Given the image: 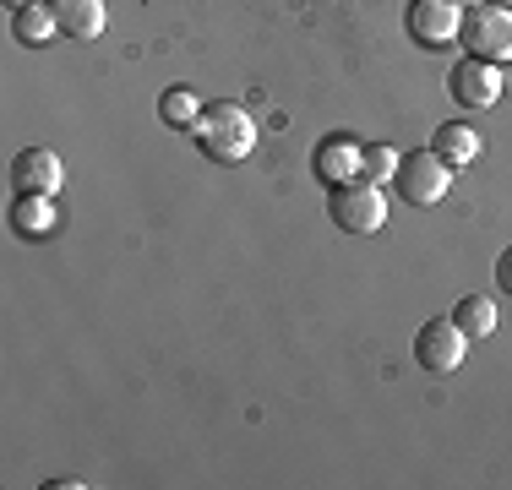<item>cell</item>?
<instances>
[{"mask_svg":"<svg viewBox=\"0 0 512 490\" xmlns=\"http://www.w3.org/2000/svg\"><path fill=\"white\" fill-rule=\"evenodd\" d=\"M333 218L344 235H376L387 224V196L371 180H344L333 186Z\"/></svg>","mask_w":512,"mask_h":490,"instance_id":"4","label":"cell"},{"mask_svg":"<svg viewBox=\"0 0 512 490\" xmlns=\"http://www.w3.org/2000/svg\"><path fill=\"white\" fill-rule=\"evenodd\" d=\"M398 164H404V153L387 142H360V180H371V186H387V180H398Z\"/></svg>","mask_w":512,"mask_h":490,"instance_id":"14","label":"cell"},{"mask_svg":"<svg viewBox=\"0 0 512 490\" xmlns=\"http://www.w3.org/2000/svg\"><path fill=\"white\" fill-rule=\"evenodd\" d=\"M158 120L164 126H180V131H191L202 120V98L191 93V88H169L164 98H158Z\"/></svg>","mask_w":512,"mask_h":490,"instance_id":"16","label":"cell"},{"mask_svg":"<svg viewBox=\"0 0 512 490\" xmlns=\"http://www.w3.org/2000/svg\"><path fill=\"white\" fill-rule=\"evenodd\" d=\"M431 147H436V153H442L453 169H469L474 158H480V131H474V126H463V120H453V126H436Z\"/></svg>","mask_w":512,"mask_h":490,"instance_id":"13","label":"cell"},{"mask_svg":"<svg viewBox=\"0 0 512 490\" xmlns=\"http://www.w3.org/2000/svg\"><path fill=\"white\" fill-rule=\"evenodd\" d=\"M458 44L469 49L474 60H491V66L512 60V11L496 6V0L469 6V11H463V22H458Z\"/></svg>","mask_w":512,"mask_h":490,"instance_id":"2","label":"cell"},{"mask_svg":"<svg viewBox=\"0 0 512 490\" xmlns=\"http://www.w3.org/2000/svg\"><path fill=\"white\" fill-rule=\"evenodd\" d=\"M453 6H463V11H469V6H485V0H453Z\"/></svg>","mask_w":512,"mask_h":490,"instance_id":"19","label":"cell"},{"mask_svg":"<svg viewBox=\"0 0 512 490\" xmlns=\"http://www.w3.org/2000/svg\"><path fill=\"white\" fill-rule=\"evenodd\" d=\"M458 22H463V6H453V0H409V39L425 44V49H447L458 44Z\"/></svg>","mask_w":512,"mask_h":490,"instance_id":"6","label":"cell"},{"mask_svg":"<svg viewBox=\"0 0 512 490\" xmlns=\"http://www.w3.org/2000/svg\"><path fill=\"white\" fill-rule=\"evenodd\" d=\"M60 180H66V164H60V153H50V147H22L17 164H11V186H17V191L55 196Z\"/></svg>","mask_w":512,"mask_h":490,"instance_id":"8","label":"cell"},{"mask_svg":"<svg viewBox=\"0 0 512 490\" xmlns=\"http://www.w3.org/2000/svg\"><path fill=\"white\" fill-rule=\"evenodd\" d=\"M447 93H453L463 109H491L496 98H502V66L463 55L453 66V77H447Z\"/></svg>","mask_w":512,"mask_h":490,"instance_id":"7","label":"cell"},{"mask_svg":"<svg viewBox=\"0 0 512 490\" xmlns=\"http://www.w3.org/2000/svg\"><path fill=\"white\" fill-rule=\"evenodd\" d=\"M496 289H502V294H512V251H502V256H496Z\"/></svg>","mask_w":512,"mask_h":490,"instance_id":"17","label":"cell"},{"mask_svg":"<svg viewBox=\"0 0 512 490\" xmlns=\"http://www.w3.org/2000/svg\"><path fill=\"white\" fill-rule=\"evenodd\" d=\"M22 6H39V0H6V11H22Z\"/></svg>","mask_w":512,"mask_h":490,"instance_id":"18","label":"cell"},{"mask_svg":"<svg viewBox=\"0 0 512 490\" xmlns=\"http://www.w3.org/2000/svg\"><path fill=\"white\" fill-rule=\"evenodd\" d=\"M453 322L469 333V343L474 338H491L496 327H502V311H496V300L491 294H463V300L453 305Z\"/></svg>","mask_w":512,"mask_h":490,"instance_id":"12","label":"cell"},{"mask_svg":"<svg viewBox=\"0 0 512 490\" xmlns=\"http://www.w3.org/2000/svg\"><path fill=\"white\" fill-rule=\"evenodd\" d=\"M55 224H60L55 196H44V191H17V202H11V229H17L22 240L55 235Z\"/></svg>","mask_w":512,"mask_h":490,"instance_id":"10","label":"cell"},{"mask_svg":"<svg viewBox=\"0 0 512 490\" xmlns=\"http://www.w3.org/2000/svg\"><path fill=\"white\" fill-rule=\"evenodd\" d=\"M191 131H197L202 153L213 158V164H246L251 147H256V120H251V109H240V104H207Z\"/></svg>","mask_w":512,"mask_h":490,"instance_id":"1","label":"cell"},{"mask_svg":"<svg viewBox=\"0 0 512 490\" xmlns=\"http://www.w3.org/2000/svg\"><path fill=\"white\" fill-rule=\"evenodd\" d=\"M393 186L409 207H436L447 196V186H453V164L436 147H414V153H404V164H398Z\"/></svg>","mask_w":512,"mask_h":490,"instance_id":"3","label":"cell"},{"mask_svg":"<svg viewBox=\"0 0 512 490\" xmlns=\"http://www.w3.org/2000/svg\"><path fill=\"white\" fill-rule=\"evenodd\" d=\"M50 11L60 22V39L93 44L104 33V0H50Z\"/></svg>","mask_w":512,"mask_h":490,"instance_id":"11","label":"cell"},{"mask_svg":"<svg viewBox=\"0 0 512 490\" xmlns=\"http://www.w3.org/2000/svg\"><path fill=\"white\" fill-rule=\"evenodd\" d=\"M11 28H17V39H22V44H44V39H55V33H60V22H55L50 0H39V6L11 11Z\"/></svg>","mask_w":512,"mask_h":490,"instance_id":"15","label":"cell"},{"mask_svg":"<svg viewBox=\"0 0 512 490\" xmlns=\"http://www.w3.org/2000/svg\"><path fill=\"white\" fill-rule=\"evenodd\" d=\"M311 169L316 180H327V186H344V180H360V142L349 137H322L311 153Z\"/></svg>","mask_w":512,"mask_h":490,"instance_id":"9","label":"cell"},{"mask_svg":"<svg viewBox=\"0 0 512 490\" xmlns=\"http://www.w3.org/2000/svg\"><path fill=\"white\" fill-rule=\"evenodd\" d=\"M414 360L436 376L458 371V365L469 360V333H463L453 316H436V322H425L420 333H414Z\"/></svg>","mask_w":512,"mask_h":490,"instance_id":"5","label":"cell"}]
</instances>
